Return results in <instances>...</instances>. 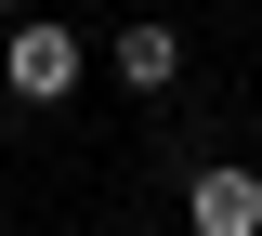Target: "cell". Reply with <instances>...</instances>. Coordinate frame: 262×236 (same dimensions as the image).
Here are the masks:
<instances>
[{"label":"cell","instance_id":"4","mask_svg":"<svg viewBox=\"0 0 262 236\" xmlns=\"http://www.w3.org/2000/svg\"><path fill=\"white\" fill-rule=\"evenodd\" d=\"M0 13H39V0H0Z\"/></svg>","mask_w":262,"mask_h":236},{"label":"cell","instance_id":"1","mask_svg":"<svg viewBox=\"0 0 262 236\" xmlns=\"http://www.w3.org/2000/svg\"><path fill=\"white\" fill-rule=\"evenodd\" d=\"M0 79H13V105H66V92H79V39H66L53 13H13V39H0Z\"/></svg>","mask_w":262,"mask_h":236},{"label":"cell","instance_id":"2","mask_svg":"<svg viewBox=\"0 0 262 236\" xmlns=\"http://www.w3.org/2000/svg\"><path fill=\"white\" fill-rule=\"evenodd\" d=\"M184 223H196V236H262V170L210 158V170L184 184Z\"/></svg>","mask_w":262,"mask_h":236},{"label":"cell","instance_id":"3","mask_svg":"<svg viewBox=\"0 0 262 236\" xmlns=\"http://www.w3.org/2000/svg\"><path fill=\"white\" fill-rule=\"evenodd\" d=\"M118 79H131V92H170V79H184V27L131 13V27H118Z\"/></svg>","mask_w":262,"mask_h":236}]
</instances>
